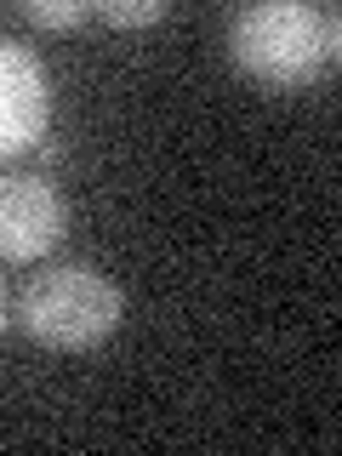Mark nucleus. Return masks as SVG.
Wrapping results in <instances>:
<instances>
[{
	"label": "nucleus",
	"mask_w": 342,
	"mask_h": 456,
	"mask_svg": "<svg viewBox=\"0 0 342 456\" xmlns=\"http://www.w3.org/2000/svg\"><path fill=\"white\" fill-rule=\"evenodd\" d=\"M18 320L35 342L80 354V348H97L103 337H114V325H120V291L92 263H57L23 285Z\"/></svg>",
	"instance_id": "2"
},
{
	"label": "nucleus",
	"mask_w": 342,
	"mask_h": 456,
	"mask_svg": "<svg viewBox=\"0 0 342 456\" xmlns=\"http://www.w3.org/2000/svg\"><path fill=\"white\" fill-rule=\"evenodd\" d=\"M234 63L268 92H297L331 75L342 52V18L331 6H297V0H263L246 6L228 28Z\"/></svg>",
	"instance_id": "1"
},
{
	"label": "nucleus",
	"mask_w": 342,
	"mask_h": 456,
	"mask_svg": "<svg viewBox=\"0 0 342 456\" xmlns=\"http://www.w3.org/2000/svg\"><path fill=\"white\" fill-rule=\"evenodd\" d=\"M92 12L103 23H114V28H142V23H160L166 18L160 0H137V6H132V0H126V6H120V0H109V6H92Z\"/></svg>",
	"instance_id": "6"
},
{
	"label": "nucleus",
	"mask_w": 342,
	"mask_h": 456,
	"mask_svg": "<svg viewBox=\"0 0 342 456\" xmlns=\"http://www.w3.org/2000/svg\"><path fill=\"white\" fill-rule=\"evenodd\" d=\"M63 194L52 189L46 177H28V171H12L0 177V256L6 263H35L46 256L57 240H63Z\"/></svg>",
	"instance_id": "4"
},
{
	"label": "nucleus",
	"mask_w": 342,
	"mask_h": 456,
	"mask_svg": "<svg viewBox=\"0 0 342 456\" xmlns=\"http://www.w3.org/2000/svg\"><path fill=\"white\" fill-rule=\"evenodd\" d=\"M23 18L40 23V28H75V23L92 18V6H86V0H28Z\"/></svg>",
	"instance_id": "5"
},
{
	"label": "nucleus",
	"mask_w": 342,
	"mask_h": 456,
	"mask_svg": "<svg viewBox=\"0 0 342 456\" xmlns=\"http://www.w3.org/2000/svg\"><path fill=\"white\" fill-rule=\"evenodd\" d=\"M0 331H6V291H0Z\"/></svg>",
	"instance_id": "7"
},
{
	"label": "nucleus",
	"mask_w": 342,
	"mask_h": 456,
	"mask_svg": "<svg viewBox=\"0 0 342 456\" xmlns=\"http://www.w3.org/2000/svg\"><path fill=\"white\" fill-rule=\"evenodd\" d=\"M52 126V80L28 46L0 35V160L23 154Z\"/></svg>",
	"instance_id": "3"
}]
</instances>
